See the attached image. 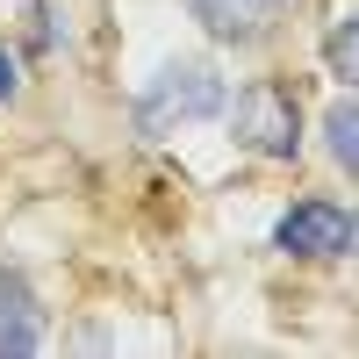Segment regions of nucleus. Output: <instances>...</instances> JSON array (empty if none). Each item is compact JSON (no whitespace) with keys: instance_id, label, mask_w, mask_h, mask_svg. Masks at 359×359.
I'll return each mask as SVG.
<instances>
[{"instance_id":"nucleus-1","label":"nucleus","mask_w":359,"mask_h":359,"mask_svg":"<svg viewBox=\"0 0 359 359\" xmlns=\"http://www.w3.org/2000/svg\"><path fill=\"white\" fill-rule=\"evenodd\" d=\"M223 108H230V94H223L216 65L180 57V65H165L151 86H144V101H137V130H144V137H172L180 123H208V115H223Z\"/></svg>"},{"instance_id":"nucleus-2","label":"nucleus","mask_w":359,"mask_h":359,"mask_svg":"<svg viewBox=\"0 0 359 359\" xmlns=\"http://www.w3.org/2000/svg\"><path fill=\"white\" fill-rule=\"evenodd\" d=\"M230 137L245 144V151L287 165L294 151H302V108H294V94L280 79H252L245 94L230 101Z\"/></svg>"},{"instance_id":"nucleus-3","label":"nucleus","mask_w":359,"mask_h":359,"mask_svg":"<svg viewBox=\"0 0 359 359\" xmlns=\"http://www.w3.org/2000/svg\"><path fill=\"white\" fill-rule=\"evenodd\" d=\"M273 245L287 259H345L359 245V216L338 201H294L287 216L273 223Z\"/></svg>"},{"instance_id":"nucleus-4","label":"nucleus","mask_w":359,"mask_h":359,"mask_svg":"<svg viewBox=\"0 0 359 359\" xmlns=\"http://www.w3.org/2000/svg\"><path fill=\"white\" fill-rule=\"evenodd\" d=\"M187 15L216 43H259L266 22H273V0H187Z\"/></svg>"},{"instance_id":"nucleus-5","label":"nucleus","mask_w":359,"mask_h":359,"mask_svg":"<svg viewBox=\"0 0 359 359\" xmlns=\"http://www.w3.org/2000/svg\"><path fill=\"white\" fill-rule=\"evenodd\" d=\"M43 345V323H36V309H29V287L22 280H8L0 273V352H36Z\"/></svg>"},{"instance_id":"nucleus-6","label":"nucleus","mask_w":359,"mask_h":359,"mask_svg":"<svg viewBox=\"0 0 359 359\" xmlns=\"http://www.w3.org/2000/svg\"><path fill=\"white\" fill-rule=\"evenodd\" d=\"M323 151L359 180V86H352L345 101H331V115H323Z\"/></svg>"},{"instance_id":"nucleus-7","label":"nucleus","mask_w":359,"mask_h":359,"mask_svg":"<svg viewBox=\"0 0 359 359\" xmlns=\"http://www.w3.org/2000/svg\"><path fill=\"white\" fill-rule=\"evenodd\" d=\"M323 57H331V72L345 86H359V8H345L331 22V36H323Z\"/></svg>"},{"instance_id":"nucleus-8","label":"nucleus","mask_w":359,"mask_h":359,"mask_svg":"<svg viewBox=\"0 0 359 359\" xmlns=\"http://www.w3.org/2000/svg\"><path fill=\"white\" fill-rule=\"evenodd\" d=\"M15 86H22V72H15V57L0 50V101H15Z\"/></svg>"}]
</instances>
